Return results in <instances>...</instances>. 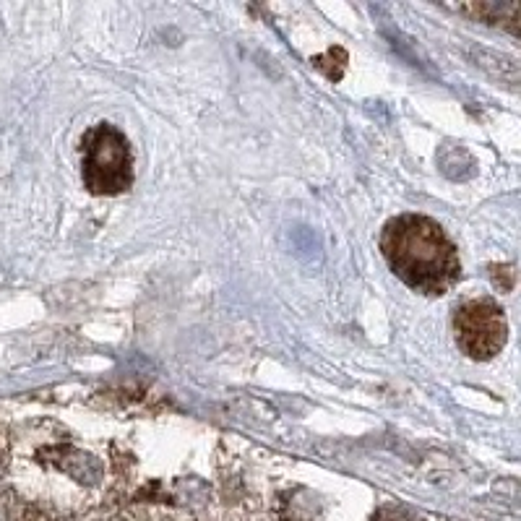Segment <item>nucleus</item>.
Returning <instances> with one entry per match:
<instances>
[{"mask_svg":"<svg viewBox=\"0 0 521 521\" xmlns=\"http://www.w3.org/2000/svg\"><path fill=\"white\" fill-rule=\"evenodd\" d=\"M81 167L89 191L97 196H118L133 183L131 144L110 123L89 128L81 139Z\"/></svg>","mask_w":521,"mask_h":521,"instance_id":"obj_2","label":"nucleus"},{"mask_svg":"<svg viewBox=\"0 0 521 521\" xmlns=\"http://www.w3.org/2000/svg\"><path fill=\"white\" fill-rule=\"evenodd\" d=\"M373 521H423L415 511H409L404 506H381L373 516Z\"/></svg>","mask_w":521,"mask_h":521,"instance_id":"obj_4","label":"nucleus"},{"mask_svg":"<svg viewBox=\"0 0 521 521\" xmlns=\"http://www.w3.org/2000/svg\"><path fill=\"white\" fill-rule=\"evenodd\" d=\"M383 258L407 287L423 295H443L456 284L462 264L454 243L438 222L423 214H402L383 227Z\"/></svg>","mask_w":521,"mask_h":521,"instance_id":"obj_1","label":"nucleus"},{"mask_svg":"<svg viewBox=\"0 0 521 521\" xmlns=\"http://www.w3.org/2000/svg\"><path fill=\"white\" fill-rule=\"evenodd\" d=\"M454 331L464 355L472 360H490L506 347V313L490 297H477L456 308Z\"/></svg>","mask_w":521,"mask_h":521,"instance_id":"obj_3","label":"nucleus"}]
</instances>
